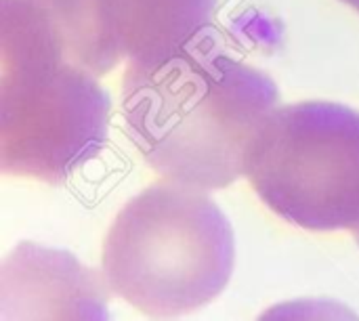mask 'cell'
<instances>
[{
	"label": "cell",
	"instance_id": "6da1fadb",
	"mask_svg": "<svg viewBox=\"0 0 359 321\" xmlns=\"http://www.w3.org/2000/svg\"><path fill=\"white\" fill-rule=\"evenodd\" d=\"M276 82L221 46L219 34L156 65L128 63L122 116L133 145L164 179L200 189L244 175L246 149L278 107Z\"/></svg>",
	"mask_w": 359,
	"mask_h": 321
},
{
	"label": "cell",
	"instance_id": "7a4b0ae2",
	"mask_svg": "<svg viewBox=\"0 0 359 321\" xmlns=\"http://www.w3.org/2000/svg\"><path fill=\"white\" fill-rule=\"evenodd\" d=\"M236 261L233 229L200 187L154 183L111 223L103 278L114 294L149 317H177L215 301Z\"/></svg>",
	"mask_w": 359,
	"mask_h": 321
},
{
	"label": "cell",
	"instance_id": "3957f363",
	"mask_svg": "<svg viewBox=\"0 0 359 321\" xmlns=\"http://www.w3.org/2000/svg\"><path fill=\"white\" fill-rule=\"evenodd\" d=\"M0 168L50 185L107 143L111 99L97 76L40 42L0 32Z\"/></svg>",
	"mask_w": 359,
	"mask_h": 321
},
{
	"label": "cell",
	"instance_id": "277c9868",
	"mask_svg": "<svg viewBox=\"0 0 359 321\" xmlns=\"http://www.w3.org/2000/svg\"><path fill=\"white\" fill-rule=\"evenodd\" d=\"M244 175L284 221L359 240V111L328 101L276 107L246 149Z\"/></svg>",
	"mask_w": 359,
	"mask_h": 321
},
{
	"label": "cell",
	"instance_id": "5b68a950",
	"mask_svg": "<svg viewBox=\"0 0 359 321\" xmlns=\"http://www.w3.org/2000/svg\"><path fill=\"white\" fill-rule=\"evenodd\" d=\"M122 55L135 65H156L189 44L219 34V0H105Z\"/></svg>",
	"mask_w": 359,
	"mask_h": 321
},
{
	"label": "cell",
	"instance_id": "8992f818",
	"mask_svg": "<svg viewBox=\"0 0 359 321\" xmlns=\"http://www.w3.org/2000/svg\"><path fill=\"white\" fill-rule=\"evenodd\" d=\"M40 32L67 63L105 76L122 59L105 0H0Z\"/></svg>",
	"mask_w": 359,
	"mask_h": 321
},
{
	"label": "cell",
	"instance_id": "52a82bcc",
	"mask_svg": "<svg viewBox=\"0 0 359 321\" xmlns=\"http://www.w3.org/2000/svg\"><path fill=\"white\" fill-rule=\"evenodd\" d=\"M341 2H345V4H349L351 8H355L359 13V0H341Z\"/></svg>",
	"mask_w": 359,
	"mask_h": 321
},
{
	"label": "cell",
	"instance_id": "ba28073f",
	"mask_svg": "<svg viewBox=\"0 0 359 321\" xmlns=\"http://www.w3.org/2000/svg\"><path fill=\"white\" fill-rule=\"evenodd\" d=\"M358 246H359V240H358Z\"/></svg>",
	"mask_w": 359,
	"mask_h": 321
}]
</instances>
